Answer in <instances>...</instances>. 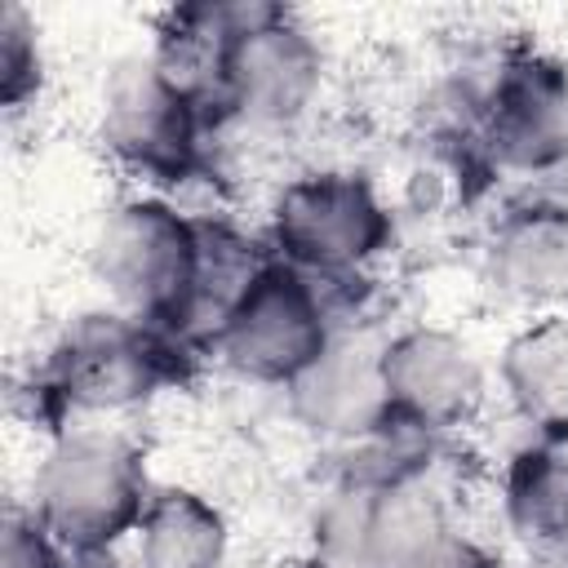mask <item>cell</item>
I'll list each match as a JSON object with an SVG mask.
<instances>
[{
  "label": "cell",
  "mask_w": 568,
  "mask_h": 568,
  "mask_svg": "<svg viewBox=\"0 0 568 568\" xmlns=\"http://www.w3.org/2000/svg\"><path fill=\"white\" fill-rule=\"evenodd\" d=\"M195 377V346L129 311H84L49 346V355L13 390V404L49 435H67V417L133 408Z\"/></svg>",
  "instance_id": "obj_1"
},
{
  "label": "cell",
  "mask_w": 568,
  "mask_h": 568,
  "mask_svg": "<svg viewBox=\"0 0 568 568\" xmlns=\"http://www.w3.org/2000/svg\"><path fill=\"white\" fill-rule=\"evenodd\" d=\"M93 271L120 311L195 346V302L204 271L200 217H186L155 195L124 200L93 240Z\"/></svg>",
  "instance_id": "obj_2"
},
{
  "label": "cell",
  "mask_w": 568,
  "mask_h": 568,
  "mask_svg": "<svg viewBox=\"0 0 568 568\" xmlns=\"http://www.w3.org/2000/svg\"><path fill=\"white\" fill-rule=\"evenodd\" d=\"M151 479L142 466V448L106 435V430H75L58 435L53 453L36 475V515L71 546L111 550L124 532H138Z\"/></svg>",
  "instance_id": "obj_3"
},
{
  "label": "cell",
  "mask_w": 568,
  "mask_h": 568,
  "mask_svg": "<svg viewBox=\"0 0 568 568\" xmlns=\"http://www.w3.org/2000/svg\"><path fill=\"white\" fill-rule=\"evenodd\" d=\"M328 288L271 253V262L248 280L217 324L209 351H217L248 382L288 386L328 351Z\"/></svg>",
  "instance_id": "obj_4"
},
{
  "label": "cell",
  "mask_w": 568,
  "mask_h": 568,
  "mask_svg": "<svg viewBox=\"0 0 568 568\" xmlns=\"http://www.w3.org/2000/svg\"><path fill=\"white\" fill-rule=\"evenodd\" d=\"M395 240V217L364 173H302L271 209V253L311 280L342 284Z\"/></svg>",
  "instance_id": "obj_5"
},
{
  "label": "cell",
  "mask_w": 568,
  "mask_h": 568,
  "mask_svg": "<svg viewBox=\"0 0 568 568\" xmlns=\"http://www.w3.org/2000/svg\"><path fill=\"white\" fill-rule=\"evenodd\" d=\"M320 568H417L444 537V501L417 479H342L315 510Z\"/></svg>",
  "instance_id": "obj_6"
},
{
  "label": "cell",
  "mask_w": 568,
  "mask_h": 568,
  "mask_svg": "<svg viewBox=\"0 0 568 568\" xmlns=\"http://www.w3.org/2000/svg\"><path fill=\"white\" fill-rule=\"evenodd\" d=\"M213 120L155 67V58H129L111 71L102 93L106 151L155 186H182L204 173V133Z\"/></svg>",
  "instance_id": "obj_7"
},
{
  "label": "cell",
  "mask_w": 568,
  "mask_h": 568,
  "mask_svg": "<svg viewBox=\"0 0 568 568\" xmlns=\"http://www.w3.org/2000/svg\"><path fill=\"white\" fill-rule=\"evenodd\" d=\"M475 146L493 169H559L568 160V67L528 44L510 49L479 93Z\"/></svg>",
  "instance_id": "obj_8"
},
{
  "label": "cell",
  "mask_w": 568,
  "mask_h": 568,
  "mask_svg": "<svg viewBox=\"0 0 568 568\" xmlns=\"http://www.w3.org/2000/svg\"><path fill=\"white\" fill-rule=\"evenodd\" d=\"M324 53L275 0H248L226 53V111L248 120H293L320 93Z\"/></svg>",
  "instance_id": "obj_9"
},
{
  "label": "cell",
  "mask_w": 568,
  "mask_h": 568,
  "mask_svg": "<svg viewBox=\"0 0 568 568\" xmlns=\"http://www.w3.org/2000/svg\"><path fill=\"white\" fill-rule=\"evenodd\" d=\"M382 386L390 422L435 439L475 417L484 368L462 337L417 324L382 342Z\"/></svg>",
  "instance_id": "obj_10"
},
{
  "label": "cell",
  "mask_w": 568,
  "mask_h": 568,
  "mask_svg": "<svg viewBox=\"0 0 568 568\" xmlns=\"http://www.w3.org/2000/svg\"><path fill=\"white\" fill-rule=\"evenodd\" d=\"M284 390L293 417L311 435L359 444L390 426V404L382 386V342L333 333L328 351Z\"/></svg>",
  "instance_id": "obj_11"
},
{
  "label": "cell",
  "mask_w": 568,
  "mask_h": 568,
  "mask_svg": "<svg viewBox=\"0 0 568 568\" xmlns=\"http://www.w3.org/2000/svg\"><path fill=\"white\" fill-rule=\"evenodd\" d=\"M248 13V0H191L173 4L155 27V67L213 120H231L226 111V53Z\"/></svg>",
  "instance_id": "obj_12"
},
{
  "label": "cell",
  "mask_w": 568,
  "mask_h": 568,
  "mask_svg": "<svg viewBox=\"0 0 568 568\" xmlns=\"http://www.w3.org/2000/svg\"><path fill=\"white\" fill-rule=\"evenodd\" d=\"M488 271L524 306L568 302V204L528 200L506 209L488 244Z\"/></svg>",
  "instance_id": "obj_13"
},
{
  "label": "cell",
  "mask_w": 568,
  "mask_h": 568,
  "mask_svg": "<svg viewBox=\"0 0 568 568\" xmlns=\"http://www.w3.org/2000/svg\"><path fill=\"white\" fill-rule=\"evenodd\" d=\"M501 386L515 413L546 435L568 439V320L546 315L515 333L501 351Z\"/></svg>",
  "instance_id": "obj_14"
},
{
  "label": "cell",
  "mask_w": 568,
  "mask_h": 568,
  "mask_svg": "<svg viewBox=\"0 0 568 568\" xmlns=\"http://www.w3.org/2000/svg\"><path fill=\"white\" fill-rule=\"evenodd\" d=\"M142 568H222L226 519L195 488H155L138 524Z\"/></svg>",
  "instance_id": "obj_15"
},
{
  "label": "cell",
  "mask_w": 568,
  "mask_h": 568,
  "mask_svg": "<svg viewBox=\"0 0 568 568\" xmlns=\"http://www.w3.org/2000/svg\"><path fill=\"white\" fill-rule=\"evenodd\" d=\"M506 519L528 546L568 555V453L559 444H532L510 457Z\"/></svg>",
  "instance_id": "obj_16"
},
{
  "label": "cell",
  "mask_w": 568,
  "mask_h": 568,
  "mask_svg": "<svg viewBox=\"0 0 568 568\" xmlns=\"http://www.w3.org/2000/svg\"><path fill=\"white\" fill-rule=\"evenodd\" d=\"M44 84V58L36 40V22L22 4H4L0 13V102L9 111L27 106Z\"/></svg>",
  "instance_id": "obj_17"
},
{
  "label": "cell",
  "mask_w": 568,
  "mask_h": 568,
  "mask_svg": "<svg viewBox=\"0 0 568 568\" xmlns=\"http://www.w3.org/2000/svg\"><path fill=\"white\" fill-rule=\"evenodd\" d=\"M62 537L22 506H9L0 519V568H62Z\"/></svg>",
  "instance_id": "obj_18"
},
{
  "label": "cell",
  "mask_w": 568,
  "mask_h": 568,
  "mask_svg": "<svg viewBox=\"0 0 568 568\" xmlns=\"http://www.w3.org/2000/svg\"><path fill=\"white\" fill-rule=\"evenodd\" d=\"M417 568H501V559L488 546H479V541H470L462 532H448Z\"/></svg>",
  "instance_id": "obj_19"
},
{
  "label": "cell",
  "mask_w": 568,
  "mask_h": 568,
  "mask_svg": "<svg viewBox=\"0 0 568 568\" xmlns=\"http://www.w3.org/2000/svg\"><path fill=\"white\" fill-rule=\"evenodd\" d=\"M62 568H124L115 550H89V546H62Z\"/></svg>",
  "instance_id": "obj_20"
}]
</instances>
